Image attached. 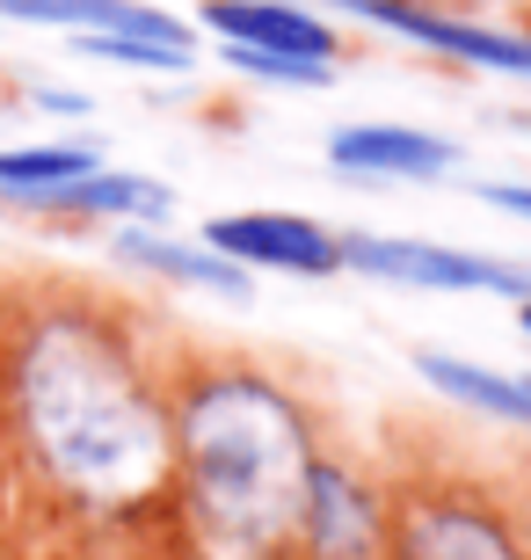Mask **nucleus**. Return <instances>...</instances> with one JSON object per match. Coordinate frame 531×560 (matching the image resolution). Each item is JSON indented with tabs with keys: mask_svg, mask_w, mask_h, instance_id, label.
<instances>
[{
	"mask_svg": "<svg viewBox=\"0 0 531 560\" xmlns=\"http://www.w3.org/2000/svg\"><path fill=\"white\" fill-rule=\"evenodd\" d=\"M88 167H95L88 145H15V153H0V189H15L22 205H30V197L73 183V175H88Z\"/></svg>",
	"mask_w": 531,
	"mask_h": 560,
	"instance_id": "nucleus-14",
	"label": "nucleus"
},
{
	"mask_svg": "<svg viewBox=\"0 0 531 560\" xmlns=\"http://www.w3.org/2000/svg\"><path fill=\"white\" fill-rule=\"evenodd\" d=\"M327 161L349 167V175H445L459 161V145L408 125H349L327 139Z\"/></svg>",
	"mask_w": 531,
	"mask_h": 560,
	"instance_id": "nucleus-8",
	"label": "nucleus"
},
{
	"mask_svg": "<svg viewBox=\"0 0 531 560\" xmlns=\"http://www.w3.org/2000/svg\"><path fill=\"white\" fill-rule=\"evenodd\" d=\"M211 248L233 255V262L299 270V277L343 270V241H327L313 219H291V211H241V219H211Z\"/></svg>",
	"mask_w": 531,
	"mask_h": 560,
	"instance_id": "nucleus-4",
	"label": "nucleus"
},
{
	"mask_svg": "<svg viewBox=\"0 0 531 560\" xmlns=\"http://www.w3.org/2000/svg\"><path fill=\"white\" fill-rule=\"evenodd\" d=\"M488 205H503V211H524L531 219V189H517V183H495V189H481Z\"/></svg>",
	"mask_w": 531,
	"mask_h": 560,
	"instance_id": "nucleus-16",
	"label": "nucleus"
},
{
	"mask_svg": "<svg viewBox=\"0 0 531 560\" xmlns=\"http://www.w3.org/2000/svg\"><path fill=\"white\" fill-rule=\"evenodd\" d=\"M401 560H517V546L503 539V524L473 517V510H415L401 532Z\"/></svg>",
	"mask_w": 531,
	"mask_h": 560,
	"instance_id": "nucleus-10",
	"label": "nucleus"
},
{
	"mask_svg": "<svg viewBox=\"0 0 531 560\" xmlns=\"http://www.w3.org/2000/svg\"><path fill=\"white\" fill-rule=\"evenodd\" d=\"M205 22L226 44H247V51H291V59H327L335 51V30L285 0H211Z\"/></svg>",
	"mask_w": 531,
	"mask_h": 560,
	"instance_id": "nucleus-7",
	"label": "nucleus"
},
{
	"mask_svg": "<svg viewBox=\"0 0 531 560\" xmlns=\"http://www.w3.org/2000/svg\"><path fill=\"white\" fill-rule=\"evenodd\" d=\"M124 262H139V270H161L175 277V284H205V291H226V299H247V270L233 262V255H197V248H175V241H161V233H124L117 241Z\"/></svg>",
	"mask_w": 531,
	"mask_h": 560,
	"instance_id": "nucleus-12",
	"label": "nucleus"
},
{
	"mask_svg": "<svg viewBox=\"0 0 531 560\" xmlns=\"http://www.w3.org/2000/svg\"><path fill=\"white\" fill-rule=\"evenodd\" d=\"M299 524H307V539L321 560H365L371 553V495L357 488L349 474L335 466H307V488H299Z\"/></svg>",
	"mask_w": 531,
	"mask_h": 560,
	"instance_id": "nucleus-6",
	"label": "nucleus"
},
{
	"mask_svg": "<svg viewBox=\"0 0 531 560\" xmlns=\"http://www.w3.org/2000/svg\"><path fill=\"white\" fill-rule=\"evenodd\" d=\"M349 15H371L401 30L415 44H437L451 59H473V66H503V73H531V37H510V30H473V22H451V15H423V8H401V0H343Z\"/></svg>",
	"mask_w": 531,
	"mask_h": 560,
	"instance_id": "nucleus-5",
	"label": "nucleus"
},
{
	"mask_svg": "<svg viewBox=\"0 0 531 560\" xmlns=\"http://www.w3.org/2000/svg\"><path fill=\"white\" fill-rule=\"evenodd\" d=\"M30 205L44 211H124V219H161L168 211V189L146 183V175H73V183L44 189V197H30Z\"/></svg>",
	"mask_w": 531,
	"mask_h": 560,
	"instance_id": "nucleus-13",
	"label": "nucleus"
},
{
	"mask_svg": "<svg viewBox=\"0 0 531 560\" xmlns=\"http://www.w3.org/2000/svg\"><path fill=\"white\" fill-rule=\"evenodd\" d=\"M524 335H531V299H524Z\"/></svg>",
	"mask_w": 531,
	"mask_h": 560,
	"instance_id": "nucleus-17",
	"label": "nucleus"
},
{
	"mask_svg": "<svg viewBox=\"0 0 531 560\" xmlns=\"http://www.w3.org/2000/svg\"><path fill=\"white\" fill-rule=\"evenodd\" d=\"M343 262L365 277H386V284H423V291H524L531 284L510 262H488V255H466V248H437V241H386V233L343 241Z\"/></svg>",
	"mask_w": 531,
	"mask_h": 560,
	"instance_id": "nucleus-3",
	"label": "nucleus"
},
{
	"mask_svg": "<svg viewBox=\"0 0 531 560\" xmlns=\"http://www.w3.org/2000/svg\"><path fill=\"white\" fill-rule=\"evenodd\" d=\"M415 372L437 386V394L466 400V408H488L503 422H531V372H488V364H466V357H437L423 350Z\"/></svg>",
	"mask_w": 531,
	"mask_h": 560,
	"instance_id": "nucleus-11",
	"label": "nucleus"
},
{
	"mask_svg": "<svg viewBox=\"0 0 531 560\" xmlns=\"http://www.w3.org/2000/svg\"><path fill=\"white\" fill-rule=\"evenodd\" d=\"M183 466L197 517L226 553H269L299 524L307 422L263 378H211L183 408Z\"/></svg>",
	"mask_w": 531,
	"mask_h": 560,
	"instance_id": "nucleus-2",
	"label": "nucleus"
},
{
	"mask_svg": "<svg viewBox=\"0 0 531 560\" xmlns=\"http://www.w3.org/2000/svg\"><path fill=\"white\" fill-rule=\"evenodd\" d=\"M15 400L30 444L88 502H131L168 474V422L124 350L88 320H44L22 342Z\"/></svg>",
	"mask_w": 531,
	"mask_h": 560,
	"instance_id": "nucleus-1",
	"label": "nucleus"
},
{
	"mask_svg": "<svg viewBox=\"0 0 531 560\" xmlns=\"http://www.w3.org/2000/svg\"><path fill=\"white\" fill-rule=\"evenodd\" d=\"M241 73H263V81H291V88H321L327 59H291V51H247V44H226Z\"/></svg>",
	"mask_w": 531,
	"mask_h": 560,
	"instance_id": "nucleus-15",
	"label": "nucleus"
},
{
	"mask_svg": "<svg viewBox=\"0 0 531 560\" xmlns=\"http://www.w3.org/2000/svg\"><path fill=\"white\" fill-rule=\"evenodd\" d=\"M0 15L15 22H66L81 37H153V44H183L189 51V30L146 0H0Z\"/></svg>",
	"mask_w": 531,
	"mask_h": 560,
	"instance_id": "nucleus-9",
	"label": "nucleus"
}]
</instances>
